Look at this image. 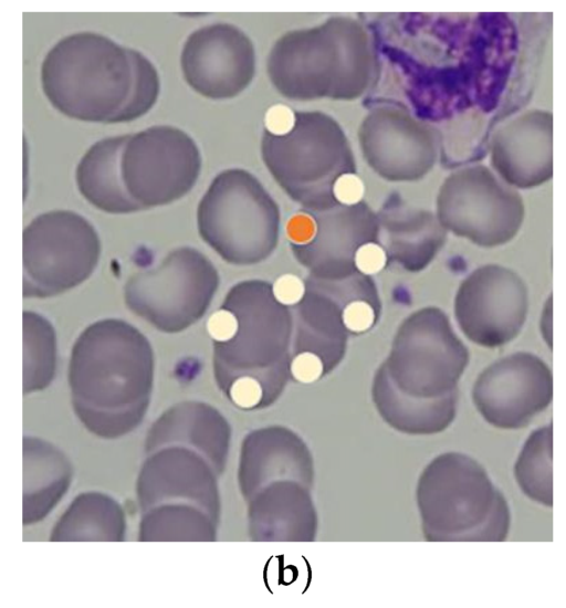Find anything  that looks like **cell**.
Wrapping results in <instances>:
<instances>
[{"label": "cell", "mask_w": 566, "mask_h": 608, "mask_svg": "<svg viewBox=\"0 0 566 608\" xmlns=\"http://www.w3.org/2000/svg\"><path fill=\"white\" fill-rule=\"evenodd\" d=\"M49 102L67 117L92 123L135 120L155 105L160 80L139 51L95 32L55 43L41 66Z\"/></svg>", "instance_id": "cell-1"}, {"label": "cell", "mask_w": 566, "mask_h": 608, "mask_svg": "<svg viewBox=\"0 0 566 608\" xmlns=\"http://www.w3.org/2000/svg\"><path fill=\"white\" fill-rule=\"evenodd\" d=\"M213 365L232 402L253 409L273 402L291 370L293 315L266 281L233 285L209 321Z\"/></svg>", "instance_id": "cell-2"}, {"label": "cell", "mask_w": 566, "mask_h": 608, "mask_svg": "<svg viewBox=\"0 0 566 608\" xmlns=\"http://www.w3.org/2000/svg\"><path fill=\"white\" fill-rule=\"evenodd\" d=\"M147 337L118 318L87 326L75 340L67 379L74 413L92 433L117 437L142 419L151 391Z\"/></svg>", "instance_id": "cell-3"}, {"label": "cell", "mask_w": 566, "mask_h": 608, "mask_svg": "<svg viewBox=\"0 0 566 608\" xmlns=\"http://www.w3.org/2000/svg\"><path fill=\"white\" fill-rule=\"evenodd\" d=\"M428 542H503L511 511L486 470L461 452H444L422 470L416 489Z\"/></svg>", "instance_id": "cell-4"}, {"label": "cell", "mask_w": 566, "mask_h": 608, "mask_svg": "<svg viewBox=\"0 0 566 608\" xmlns=\"http://www.w3.org/2000/svg\"><path fill=\"white\" fill-rule=\"evenodd\" d=\"M202 240L226 262L251 265L268 259L280 234L277 203L259 179L241 168L218 174L197 210Z\"/></svg>", "instance_id": "cell-5"}, {"label": "cell", "mask_w": 566, "mask_h": 608, "mask_svg": "<svg viewBox=\"0 0 566 608\" xmlns=\"http://www.w3.org/2000/svg\"><path fill=\"white\" fill-rule=\"evenodd\" d=\"M338 133L318 113L294 112L290 128H264L261 155L277 185L305 211H318L337 202L333 188L339 172Z\"/></svg>", "instance_id": "cell-6"}, {"label": "cell", "mask_w": 566, "mask_h": 608, "mask_svg": "<svg viewBox=\"0 0 566 608\" xmlns=\"http://www.w3.org/2000/svg\"><path fill=\"white\" fill-rule=\"evenodd\" d=\"M382 364L399 391L432 399L458 389L469 364V352L453 332L447 314L428 306L400 324Z\"/></svg>", "instance_id": "cell-7"}, {"label": "cell", "mask_w": 566, "mask_h": 608, "mask_svg": "<svg viewBox=\"0 0 566 608\" xmlns=\"http://www.w3.org/2000/svg\"><path fill=\"white\" fill-rule=\"evenodd\" d=\"M219 285L210 260L190 247L170 251L156 266L126 282V306L164 333H179L207 312Z\"/></svg>", "instance_id": "cell-8"}, {"label": "cell", "mask_w": 566, "mask_h": 608, "mask_svg": "<svg viewBox=\"0 0 566 608\" xmlns=\"http://www.w3.org/2000/svg\"><path fill=\"white\" fill-rule=\"evenodd\" d=\"M101 255L92 223L71 210L39 214L23 230V296L44 298L87 280Z\"/></svg>", "instance_id": "cell-9"}, {"label": "cell", "mask_w": 566, "mask_h": 608, "mask_svg": "<svg viewBox=\"0 0 566 608\" xmlns=\"http://www.w3.org/2000/svg\"><path fill=\"white\" fill-rule=\"evenodd\" d=\"M201 169L200 150L184 130L151 126L128 135L120 156L124 188L139 210L186 196Z\"/></svg>", "instance_id": "cell-10"}, {"label": "cell", "mask_w": 566, "mask_h": 608, "mask_svg": "<svg viewBox=\"0 0 566 608\" xmlns=\"http://www.w3.org/2000/svg\"><path fill=\"white\" fill-rule=\"evenodd\" d=\"M528 311L527 287L515 272L489 264L475 269L460 284L454 315L473 343L494 348L514 339Z\"/></svg>", "instance_id": "cell-11"}, {"label": "cell", "mask_w": 566, "mask_h": 608, "mask_svg": "<svg viewBox=\"0 0 566 608\" xmlns=\"http://www.w3.org/2000/svg\"><path fill=\"white\" fill-rule=\"evenodd\" d=\"M358 203L304 210L291 220L290 247L295 259L310 271V276L337 280L359 271L355 263L357 250L365 243L375 242V226Z\"/></svg>", "instance_id": "cell-12"}, {"label": "cell", "mask_w": 566, "mask_h": 608, "mask_svg": "<svg viewBox=\"0 0 566 608\" xmlns=\"http://www.w3.org/2000/svg\"><path fill=\"white\" fill-rule=\"evenodd\" d=\"M553 398L548 365L534 354L517 352L497 359L476 378L472 400L483 419L499 429L527 426Z\"/></svg>", "instance_id": "cell-13"}, {"label": "cell", "mask_w": 566, "mask_h": 608, "mask_svg": "<svg viewBox=\"0 0 566 608\" xmlns=\"http://www.w3.org/2000/svg\"><path fill=\"white\" fill-rule=\"evenodd\" d=\"M180 64L188 85L210 99L239 95L255 74V51L250 38L230 23H213L186 40Z\"/></svg>", "instance_id": "cell-14"}, {"label": "cell", "mask_w": 566, "mask_h": 608, "mask_svg": "<svg viewBox=\"0 0 566 608\" xmlns=\"http://www.w3.org/2000/svg\"><path fill=\"white\" fill-rule=\"evenodd\" d=\"M294 342L291 371L302 381L316 380L343 360L349 335L342 303L307 276L292 310Z\"/></svg>", "instance_id": "cell-15"}, {"label": "cell", "mask_w": 566, "mask_h": 608, "mask_svg": "<svg viewBox=\"0 0 566 608\" xmlns=\"http://www.w3.org/2000/svg\"><path fill=\"white\" fill-rule=\"evenodd\" d=\"M444 224L475 243L495 245L507 241L521 218L520 200L489 181H454L439 202Z\"/></svg>", "instance_id": "cell-16"}, {"label": "cell", "mask_w": 566, "mask_h": 608, "mask_svg": "<svg viewBox=\"0 0 566 608\" xmlns=\"http://www.w3.org/2000/svg\"><path fill=\"white\" fill-rule=\"evenodd\" d=\"M73 468L67 455L39 437L23 438V525L44 520L67 493Z\"/></svg>", "instance_id": "cell-17"}, {"label": "cell", "mask_w": 566, "mask_h": 608, "mask_svg": "<svg viewBox=\"0 0 566 608\" xmlns=\"http://www.w3.org/2000/svg\"><path fill=\"white\" fill-rule=\"evenodd\" d=\"M371 396L379 416L392 429L423 436L442 432L453 422L459 389L432 399L410 397L392 385L381 364L374 376Z\"/></svg>", "instance_id": "cell-18"}, {"label": "cell", "mask_w": 566, "mask_h": 608, "mask_svg": "<svg viewBox=\"0 0 566 608\" xmlns=\"http://www.w3.org/2000/svg\"><path fill=\"white\" fill-rule=\"evenodd\" d=\"M128 135L94 143L80 159L75 180L81 195L95 208L112 214L139 211L124 188L120 156Z\"/></svg>", "instance_id": "cell-19"}, {"label": "cell", "mask_w": 566, "mask_h": 608, "mask_svg": "<svg viewBox=\"0 0 566 608\" xmlns=\"http://www.w3.org/2000/svg\"><path fill=\"white\" fill-rule=\"evenodd\" d=\"M119 513L116 504L97 492L73 499L50 534L52 542L117 539Z\"/></svg>", "instance_id": "cell-20"}, {"label": "cell", "mask_w": 566, "mask_h": 608, "mask_svg": "<svg viewBox=\"0 0 566 608\" xmlns=\"http://www.w3.org/2000/svg\"><path fill=\"white\" fill-rule=\"evenodd\" d=\"M521 491L532 501L553 506V426L535 429L524 442L514 464Z\"/></svg>", "instance_id": "cell-21"}, {"label": "cell", "mask_w": 566, "mask_h": 608, "mask_svg": "<svg viewBox=\"0 0 566 608\" xmlns=\"http://www.w3.org/2000/svg\"><path fill=\"white\" fill-rule=\"evenodd\" d=\"M56 336L42 315L23 312V394L45 389L56 371Z\"/></svg>", "instance_id": "cell-22"}, {"label": "cell", "mask_w": 566, "mask_h": 608, "mask_svg": "<svg viewBox=\"0 0 566 608\" xmlns=\"http://www.w3.org/2000/svg\"><path fill=\"white\" fill-rule=\"evenodd\" d=\"M333 193L338 203L356 205L365 193V185L357 175L344 172L336 179Z\"/></svg>", "instance_id": "cell-23"}, {"label": "cell", "mask_w": 566, "mask_h": 608, "mask_svg": "<svg viewBox=\"0 0 566 608\" xmlns=\"http://www.w3.org/2000/svg\"><path fill=\"white\" fill-rule=\"evenodd\" d=\"M355 263L356 268L366 274L379 270L387 264L385 251L377 242L365 243L357 250Z\"/></svg>", "instance_id": "cell-24"}]
</instances>
